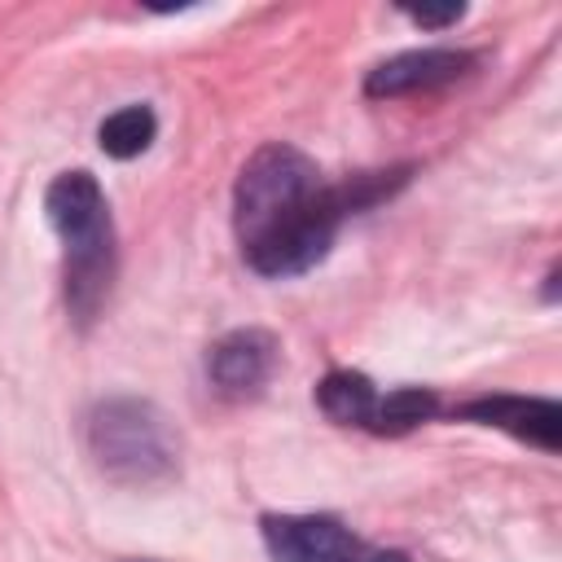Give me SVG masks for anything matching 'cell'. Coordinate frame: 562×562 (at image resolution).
<instances>
[{"instance_id": "52a82bcc", "label": "cell", "mask_w": 562, "mask_h": 562, "mask_svg": "<svg viewBox=\"0 0 562 562\" xmlns=\"http://www.w3.org/2000/svg\"><path fill=\"white\" fill-rule=\"evenodd\" d=\"M465 422L505 430L531 448L558 452L562 448V408L558 400H536V395H479L457 408Z\"/></svg>"}, {"instance_id": "8992f818", "label": "cell", "mask_w": 562, "mask_h": 562, "mask_svg": "<svg viewBox=\"0 0 562 562\" xmlns=\"http://www.w3.org/2000/svg\"><path fill=\"white\" fill-rule=\"evenodd\" d=\"M277 369V338L268 329H233L206 351L211 386L228 400L259 395Z\"/></svg>"}, {"instance_id": "7a4b0ae2", "label": "cell", "mask_w": 562, "mask_h": 562, "mask_svg": "<svg viewBox=\"0 0 562 562\" xmlns=\"http://www.w3.org/2000/svg\"><path fill=\"white\" fill-rule=\"evenodd\" d=\"M44 211H48V220L61 237V255H66V268H61L66 272V307L79 325H92L110 299L114 268H119L110 202L92 171H61L44 193Z\"/></svg>"}, {"instance_id": "3957f363", "label": "cell", "mask_w": 562, "mask_h": 562, "mask_svg": "<svg viewBox=\"0 0 562 562\" xmlns=\"http://www.w3.org/2000/svg\"><path fill=\"white\" fill-rule=\"evenodd\" d=\"M88 448L114 483H132V487L167 483L180 461L171 422L149 400L136 395L101 400L88 413Z\"/></svg>"}, {"instance_id": "8fae6325", "label": "cell", "mask_w": 562, "mask_h": 562, "mask_svg": "<svg viewBox=\"0 0 562 562\" xmlns=\"http://www.w3.org/2000/svg\"><path fill=\"white\" fill-rule=\"evenodd\" d=\"M417 26H430V31H439V26H452V22H461V13H465V4H448V9H404Z\"/></svg>"}, {"instance_id": "ba28073f", "label": "cell", "mask_w": 562, "mask_h": 562, "mask_svg": "<svg viewBox=\"0 0 562 562\" xmlns=\"http://www.w3.org/2000/svg\"><path fill=\"white\" fill-rule=\"evenodd\" d=\"M378 386L364 378V373H351V369H334L321 378L316 386V404L329 422L338 426H356V430H373V413H378Z\"/></svg>"}, {"instance_id": "277c9868", "label": "cell", "mask_w": 562, "mask_h": 562, "mask_svg": "<svg viewBox=\"0 0 562 562\" xmlns=\"http://www.w3.org/2000/svg\"><path fill=\"white\" fill-rule=\"evenodd\" d=\"M259 531L272 562H408V553L378 549L329 514H263Z\"/></svg>"}, {"instance_id": "5b68a950", "label": "cell", "mask_w": 562, "mask_h": 562, "mask_svg": "<svg viewBox=\"0 0 562 562\" xmlns=\"http://www.w3.org/2000/svg\"><path fill=\"white\" fill-rule=\"evenodd\" d=\"M479 66L474 53L465 48H413V53H395L386 61H378L364 79L369 97H404V92H435L448 88L457 79H465Z\"/></svg>"}, {"instance_id": "30bf717a", "label": "cell", "mask_w": 562, "mask_h": 562, "mask_svg": "<svg viewBox=\"0 0 562 562\" xmlns=\"http://www.w3.org/2000/svg\"><path fill=\"white\" fill-rule=\"evenodd\" d=\"M435 413H439V395L430 386H395V391L378 395L373 435H408L422 422H430Z\"/></svg>"}, {"instance_id": "6da1fadb", "label": "cell", "mask_w": 562, "mask_h": 562, "mask_svg": "<svg viewBox=\"0 0 562 562\" xmlns=\"http://www.w3.org/2000/svg\"><path fill=\"white\" fill-rule=\"evenodd\" d=\"M413 167L360 171L351 180H325V171L294 145H259L233 184V233L241 259L259 277H299L316 268L342 220L391 198Z\"/></svg>"}, {"instance_id": "9c48e42d", "label": "cell", "mask_w": 562, "mask_h": 562, "mask_svg": "<svg viewBox=\"0 0 562 562\" xmlns=\"http://www.w3.org/2000/svg\"><path fill=\"white\" fill-rule=\"evenodd\" d=\"M154 132H158V119H154L149 105H123L110 119H101L97 140H101V149L110 158L127 162V158H136V154H145L154 145Z\"/></svg>"}]
</instances>
